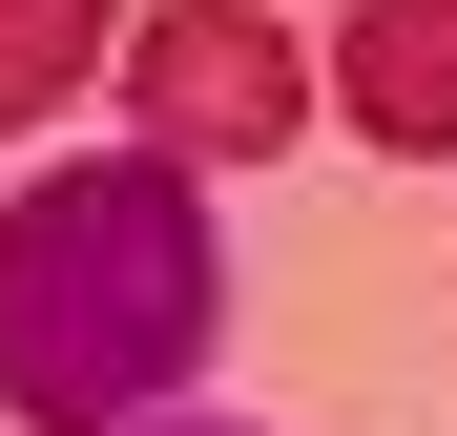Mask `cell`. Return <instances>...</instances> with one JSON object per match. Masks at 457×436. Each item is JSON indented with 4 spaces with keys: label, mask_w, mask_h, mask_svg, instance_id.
Segmentation results:
<instances>
[{
    "label": "cell",
    "mask_w": 457,
    "mask_h": 436,
    "mask_svg": "<svg viewBox=\"0 0 457 436\" xmlns=\"http://www.w3.org/2000/svg\"><path fill=\"white\" fill-rule=\"evenodd\" d=\"M228 353V229L167 145H84L0 208V415L21 436H145Z\"/></svg>",
    "instance_id": "obj_1"
},
{
    "label": "cell",
    "mask_w": 457,
    "mask_h": 436,
    "mask_svg": "<svg viewBox=\"0 0 457 436\" xmlns=\"http://www.w3.org/2000/svg\"><path fill=\"white\" fill-rule=\"evenodd\" d=\"M104 84H125V145H167L187 187H208V167H270V145L333 125V104H312V42H291L270 0H145Z\"/></svg>",
    "instance_id": "obj_2"
},
{
    "label": "cell",
    "mask_w": 457,
    "mask_h": 436,
    "mask_svg": "<svg viewBox=\"0 0 457 436\" xmlns=\"http://www.w3.org/2000/svg\"><path fill=\"white\" fill-rule=\"evenodd\" d=\"M312 104L353 145H395V167H457V0H353L312 42Z\"/></svg>",
    "instance_id": "obj_3"
},
{
    "label": "cell",
    "mask_w": 457,
    "mask_h": 436,
    "mask_svg": "<svg viewBox=\"0 0 457 436\" xmlns=\"http://www.w3.org/2000/svg\"><path fill=\"white\" fill-rule=\"evenodd\" d=\"M104 62H125V0H0V145H21V125H62Z\"/></svg>",
    "instance_id": "obj_4"
},
{
    "label": "cell",
    "mask_w": 457,
    "mask_h": 436,
    "mask_svg": "<svg viewBox=\"0 0 457 436\" xmlns=\"http://www.w3.org/2000/svg\"><path fill=\"white\" fill-rule=\"evenodd\" d=\"M145 436H228V415H145Z\"/></svg>",
    "instance_id": "obj_5"
}]
</instances>
